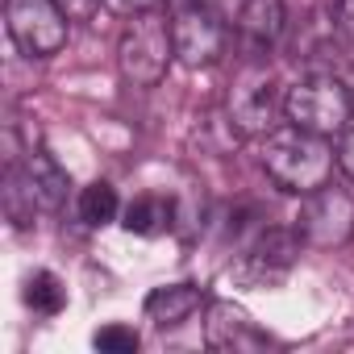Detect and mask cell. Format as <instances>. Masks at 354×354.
<instances>
[{
	"mask_svg": "<svg viewBox=\"0 0 354 354\" xmlns=\"http://www.w3.org/2000/svg\"><path fill=\"white\" fill-rule=\"evenodd\" d=\"M333 162H337V154H333L329 138H317V133L296 129V125H283V129L267 133L263 171L288 196H308V192L325 188L329 175H333Z\"/></svg>",
	"mask_w": 354,
	"mask_h": 354,
	"instance_id": "1",
	"label": "cell"
},
{
	"mask_svg": "<svg viewBox=\"0 0 354 354\" xmlns=\"http://www.w3.org/2000/svg\"><path fill=\"white\" fill-rule=\"evenodd\" d=\"M283 117L296 129H308L317 138H342L354 121V96L337 75H304L283 96Z\"/></svg>",
	"mask_w": 354,
	"mask_h": 354,
	"instance_id": "2",
	"label": "cell"
},
{
	"mask_svg": "<svg viewBox=\"0 0 354 354\" xmlns=\"http://www.w3.org/2000/svg\"><path fill=\"white\" fill-rule=\"evenodd\" d=\"M175 63V38H171V21L158 9L138 13L121 42H117V67L133 88H158L167 67Z\"/></svg>",
	"mask_w": 354,
	"mask_h": 354,
	"instance_id": "3",
	"label": "cell"
},
{
	"mask_svg": "<svg viewBox=\"0 0 354 354\" xmlns=\"http://www.w3.org/2000/svg\"><path fill=\"white\" fill-rule=\"evenodd\" d=\"M171 38H175V63L201 71L225 55L230 26L213 0H184L171 13Z\"/></svg>",
	"mask_w": 354,
	"mask_h": 354,
	"instance_id": "4",
	"label": "cell"
},
{
	"mask_svg": "<svg viewBox=\"0 0 354 354\" xmlns=\"http://www.w3.org/2000/svg\"><path fill=\"white\" fill-rule=\"evenodd\" d=\"M5 26L13 46L30 59H50L71 38V17L59 0H5Z\"/></svg>",
	"mask_w": 354,
	"mask_h": 354,
	"instance_id": "5",
	"label": "cell"
},
{
	"mask_svg": "<svg viewBox=\"0 0 354 354\" xmlns=\"http://www.w3.org/2000/svg\"><path fill=\"white\" fill-rule=\"evenodd\" d=\"M275 113H279V100H275V80L263 63H246L230 92H225V117L230 125L242 133V138H259V133H271L275 129Z\"/></svg>",
	"mask_w": 354,
	"mask_h": 354,
	"instance_id": "6",
	"label": "cell"
},
{
	"mask_svg": "<svg viewBox=\"0 0 354 354\" xmlns=\"http://www.w3.org/2000/svg\"><path fill=\"white\" fill-rule=\"evenodd\" d=\"M296 234L304 238V246H317V250L346 246L354 238V196L329 184L308 192L296 217Z\"/></svg>",
	"mask_w": 354,
	"mask_h": 354,
	"instance_id": "7",
	"label": "cell"
},
{
	"mask_svg": "<svg viewBox=\"0 0 354 354\" xmlns=\"http://www.w3.org/2000/svg\"><path fill=\"white\" fill-rule=\"evenodd\" d=\"M300 246H304V238L296 234V230H279V225H271V230H263L259 238H254V246L242 254V263L234 267L238 271V279H246V283H279L288 271H292V263L300 259Z\"/></svg>",
	"mask_w": 354,
	"mask_h": 354,
	"instance_id": "8",
	"label": "cell"
},
{
	"mask_svg": "<svg viewBox=\"0 0 354 354\" xmlns=\"http://www.w3.org/2000/svg\"><path fill=\"white\" fill-rule=\"evenodd\" d=\"M9 171L21 180V188H26L30 205H34V209H42V213H59V209L67 205V196H71V180H67V171H63L46 150H38V146H30V150H26Z\"/></svg>",
	"mask_w": 354,
	"mask_h": 354,
	"instance_id": "9",
	"label": "cell"
},
{
	"mask_svg": "<svg viewBox=\"0 0 354 354\" xmlns=\"http://www.w3.org/2000/svg\"><path fill=\"white\" fill-rule=\"evenodd\" d=\"M283 26H288L283 0H238V9H234V30L254 59L267 55L283 38Z\"/></svg>",
	"mask_w": 354,
	"mask_h": 354,
	"instance_id": "10",
	"label": "cell"
},
{
	"mask_svg": "<svg viewBox=\"0 0 354 354\" xmlns=\"http://www.w3.org/2000/svg\"><path fill=\"white\" fill-rule=\"evenodd\" d=\"M205 342L213 350H263L267 333L254 329V321L246 317V308L230 304V300H213L205 308Z\"/></svg>",
	"mask_w": 354,
	"mask_h": 354,
	"instance_id": "11",
	"label": "cell"
},
{
	"mask_svg": "<svg viewBox=\"0 0 354 354\" xmlns=\"http://www.w3.org/2000/svg\"><path fill=\"white\" fill-rule=\"evenodd\" d=\"M201 304H205V296H201L196 283H167V288H154L142 308L158 329H175V325H184Z\"/></svg>",
	"mask_w": 354,
	"mask_h": 354,
	"instance_id": "12",
	"label": "cell"
},
{
	"mask_svg": "<svg viewBox=\"0 0 354 354\" xmlns=\"http://www.w3.org/2000/svg\"><path fill=\"white\" fill-rule=\"evenodd\" d=\"M171 217H175V205L162 201V196H138L121 209V230L125 234H138V238H158L171 230Z\"/></svg>",
	"mask_w": 354,
	"mask_h": 354,
	"instance_id": "13",
	"label": "cell"
},
{
	"mask_svg": "<svg viewBox=\"0 0 354 354\" xmlns=\"http://www.w3.org/2000/svg\"><path fill=\"white\" fill-rule=\"evenodd\" d=\"M117 217H121V201H117V188H113V184L96 180V184H88V188L80 192V221H84V225L104 230V225H113Z\"/></svg>",
	"mask_w": 354,
	"mask_h": 354,
	"instance_id": "14",
	"label": "cell"
},
{
	"mask_svg": "<svg viewBox=\"0 0 354 354\" xmlns=\"http://www.w3.org/2000/svg\"><path fill=\"white\" fill-rule=\"evenodd\" d=\"M26 304H30L34 313H42V317H59L63 304H67L63 279H59L55 271H34V275L26 279Z\"/></svg>",
	"mask_w": 354,
	"mask_h": 354,
	"instance_id": "15",
	"label": "cell"
},
{
	"mask_svg": "<svg viewBox=\"0 0 354 354\" xmlns=\"http://www.w3.org/2000/svg\"><path fill=\"white\" fill-rule=\"evenodd\" d=\"M92 346L104 350V354H133V350L142 346V337H138V329H129V325H104V329H96Z\"/></svg>",
	"mask_w": 354,
	"mask_h": 354,
	"instance_id": "16",
	"label": "cell"
},
{
	"mask_svg": "<svg viewBox=\"0 0 354 354\" xmlns=\"http://www.w3.org/2000/svg\"><path fill=\"white\" fill-rule=\"evenodd\" d=\"M333 26H337V34L354 46V0H337V5H333Z\"/></svg>",
	"mask_w": 354,
	"mask_h": 354,
	"instance_id": "17",
	"label": "cell"
},
{
	"mask_svg": "<svg viewBox=\"0 0 354 354\" xmlns=\"http://www.w3.org/2000/svg\"><path fill=\"white\" fill-rule=\"evenodd\" d=\"M100 5H104L109 13H121V17H138V13L154 9L158 0H100Z\"/></svg>",
	"mask_w": 354,
	"mask_h": 354,
	"instance_id": "18",
	"label": "cell"
},
{
	"mask_svg": "<svg viewBox=\"0 0 354 354\" xmlns=\"http://www.w3.org/2000/svg\"><path fill=\"white\" fill-rule=\"evenodd\" d=\"M337 167L350 175V180H354V125L342 133V146H337Z\"/></svg>",
	"mask_w": 354,
	"mask_h": 354,
	"instance_id": "19",
	"label": "cell"
},
{
	"mask_svg": "<svg viewBox=\"0 0 354 354\" xmlns=\"http://www.w3.org/2000/svg\"><path fill=\"white\" fill-rule=\"evenodd\" d=\"M96 5H100V0H59V9H63L71 21H84V17H92V13H96Z\"/></svg>",
	"mask_w": 354,
	"mask_h": 354,
	"instance_id": "20",
	"label": "cell"
}]
</instances>
